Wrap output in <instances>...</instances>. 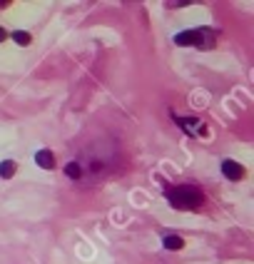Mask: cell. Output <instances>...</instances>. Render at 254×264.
I'll list each match as a JSON object with an SVG mask.
<instances>
[{"label": "cell", "mask_w": 254, "mask_h": 264, "mask_svg": "<svg viewBox=\"0 0 254 264\" xmlns=\"http://www.w3.org/2000/svg\"><path fill=\"white\" fill-rule=\"evenodd\" d=\"M35 165H40L43 170H53L55 167V155L50 150H38L35 152Z\"/></svg>", "instance_id": "3957f363"}, {"label": "cell", "mask_w": 254, "mask_h": 264, "mask_svg": "<svg viewBox=\"0 0 254 264\" xmlns=\"http://www.w3.org/2000/svg\"><path fill=\"white\" fill-rule=\"evenodd\" d=\"M15 167H18V165H15L13 160H3V162H0V177H3V180L13 177V175H15Z\"/></svg>", "instance_id": "8992f818"}, {"label": "cell", "mask_w": 254, "mask_h": 264, "mask_svg": "<svg viewBox=\"0 0 254 264\" xmlns=\"http://www.w3.org/2000/svg\"><path fill=\"white\" fill-rule=\"evenodd\" d=\"M8 5H10L8 0H0V8H8Z\"/></svg>", "instance_id": "8fae6325"}, {"label": "cell", "mask_w": 254, "mask_h": 264, "mask_svg": "<svg viewBox=\"0 0 254 264\" xmlns=\"http://www.w3.org/2000/svg\"><path fill=\"white\" fill-rule=\"evenodd\" d=\"M167 199H170V204L172 207H177V209H197V207H202V192L197 190V187H192V185H180V187H175V190H170L167 192Z\"/></svg>", "instance_id": "6da1fadb"}, {"label": "cell", "mask_w": 254, "mask_h": 264, "mask_svg": "<svg viewBox=\"0 0 254 264\" xmlns=\"http://www.w3.org/2000/svg\"><path fill=\"white\" fill-rule=\"evenodd\" d=\"M165 247L167 249H182L185 242H182V237H165Z\"/></svg>", "instance_id": "ba28073f"}, {"label": "cell", "mask_w": 254, "mask_h": 264, "mask_svg": "<svg viewBox=\"0 0 254 264\" xmlns=\"http://www.w3.org/2000/svg\"><path fill=\"white\" fill-rule=\"evenodd\" d=\"M197 45H199V48H204V50H207V48H212V45H214L212 33H209V30H197Z\"/></svg>", "instance_id": "5b68a950"}, {"label": "cell", "mask_w": 254, "mask_h": 264, "mask_svg": "<svg viewBox=\"0 0 254 264\" xmlns=\"http://www.w3.org/2000/svg\"><path fill=\"white\" fill-rule=\"evenodd\" d=\"M13 40H15L18 45H30V33H25V30H15V33H13Z\"/></svg>", "instance_id": "52a82bcc"}, {"label": "cell", "mask_w": 254, "mask_h": 264, "mask_svg": "<svg viewBox=\"0 0 254 264\" xmlns=\"http://www.w3.org/2000/svg\"><path fill=\"white\" fill-rule=\"evenodd\" d=\"M222 172H224L227 180H242V175H244L242 165L234 162V160H224V162H222Z\"/></svg>", "instance_id": "7a4b0ae2"}, {"label": "cell", "mask_w": 254, "mask_h": 264, "mask_svg": "<svg viewBox=\"0 0 254 264\" xmlns=\"http://www.w3.org/2000/svg\"><path fill=\"white\" fill-rule=\"evenodd\" d=\"M175 45H197V30H185L180 35H175Z\"/></svg>", "instance_id": "277c9868"}, {"label": "cell", "mask_w": 254, "mask_h": 264, "mask_svg": "<svg viewBox=\"0 0 254 264\" xmlns=\"http://www.w3.org/2000/svg\"><path fill=\"white\" fill-rule=\"evenodd\" d=\"M0 40H5V30L3 28H0Z\"/></svg>", "instance_id": "7c38bea8"}, {"label": "cell", "mask_w": 254, "mask_h": 264, "mask_svg": "<svg viewBox=\"0 0 254 264\" xmlns=\"http://www.w3.org/2000/svg\"><path fill=\"white\" fill-rule=\"evenodd\" d=\"M182 127H185V132H197L199 130V122L197 120H182Z\"/></svg>", "instance_id": "30bf717a"}, {"label": "cell", "mask_w": 254, "mask_h": 264, "mask_svg": "<svg viewBox=\"0 0 254 264\" xmlns=\"http://www.w3.org/2000/svg\"><path fill=\"white\" fill-rule=\"evenodd\" d=\"M65 175H67V177H80V165L70 162V165L65 167Z\"/></svg>", "instance_id": "9c48e42d"}]
</instances>
